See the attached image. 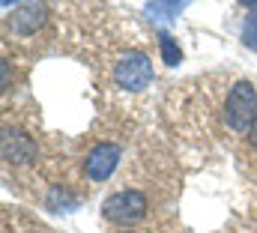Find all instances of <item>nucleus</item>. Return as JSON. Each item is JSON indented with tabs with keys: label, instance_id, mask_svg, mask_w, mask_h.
Wrapping results in <instances>:
<instances>
[{
	"label": "nucleus",
	"instance_id": "nucleus-3",
	"mask_svg": "<svg viewBox=\"0 0 257 233\" xmlns=\"http://www.w3.org/2000/svg\"><path fill=\"white\" fill-rule=\"evenodd\" d=\"M114 81L123 90H132V93L150 87V81H153V63H150V57L141 54V51H132L126 57H120L117 66H114Z\"/></svg>",
	"mask_w": 257,
	"mask_h": 233
},
{
	"label": "nucleus",
	"instance_id": "nucleus-11",
	"mask_svg": "<svg viewBox=\"0 0 257 233\" xmlns=\"http://www.w3.org/2000/svg\"><path fill=\"white\" fill-rule=\"evenodd\" d=\"M12 3H18V0H3V6H12Z\"/></svg>",
	"mask_w": 257,
	"mask_h": 233
},
{
	"label": "nucleus",
	"instance_id": "nucleus-7",
	"mask_svg": "<svg viewBox=\"0 0 257 233\" xmlns=\"http://www.w3.org/2000/svg\"><path fill=\"white\" fill-rule=\"evenodd\" d=\"M192 0H150V6H147V12L156 18H174V15H180V9H186Z\"/></svg>",
	"mask_w": 257,
	"mask_h": 233
},
{
	"label": "nucleus",
	"instance_id": "nucleus-10",
	"mask_svg": "<svg viewBox=\"0 0 257 233\" xmlns=\"http://www.w3.org/2000/svg\"><path fill=\"white\" fill-rule=\"evenodd\" d=\"M248 141H251V147L257 150V120L251 123V129H248Z\"/></svg>",
	"mask_w": 257,
	"mask_h": 233
},
{
	"label": "nucleus",
	"instance_id": "nucleus-2",
	"mask_svg": "<svg viewBox=\"0 0 257 233\" xmlns=\"http://www.w3.org/2000/svg\"><path fill=\"white\" fill-rule=\"evenodd\" d=\"M102 215L114 224H135L147 215V197L135 188H126V191H117L111 194L105 203H102Z\"/></svg>",
	"mask_w": 257,
	"mask_h": 233
},
{
	"label": "nucleus",
	"instance_id": "nucleus-8",
	"mask_svg": "<svg viewBox=\"0 0 257 233\" xmlns=\"http://www.w3.org/2000/svg\"><path fill=\"white\" fill-rule=\"evenodd\" d=\"M159 45H162V60H165L168 66H177V63L183 60V51H180V45L174 42L171 33H162V36H159Z\"/></svg>",
	"mask_w": 257,
	"mask_h": 233
},
{
	"label": "nucleus",
	"instance_id": "nucleus-9",
	"mask_svg": "<svg viewBox=\"0 0 257 233\" xmlns=\"http://www.w3.org/2000/svg\"><path fill=\"white\" fill-rule=\"evenodd\" d=\"M242 42H245L251 51H257V9L245 18V24H242Z\"/></svg>",
	"mask_w": 257,
	"mask_h": 233
},
{
	"label": "nucleus",
	"instance_id": "nucleus-1",
	"mask_svg": "<svg viewBox=\"0 0 257 233\" xmlns=\"http://www.w3.org/2000/svg\"><path fill=\"white\" fill-rule=\"evenodd\" d=\"M224 120L233 132H248L251 129V123L257 120V93L248 81L233 84V90L227 93Z\"/></svg>",
	"mask_w": 257,
	"mask_h": 233
},
{
	"label": "nucleus",
	"instance_id": "nucleus-6",
	"mask_svg": "<svg viewBox=\"0 0 257 233\" xmlns=\"http://www.w3.org/2000/svg\"><path fill=\"white\" fill-rule=\"evenodd\" d=\"M42 18H45V6L33 0V3H27V6H21L18 12H12V21H9V24H12L15 33H24V36H27V33H33V30L42 24Z\"/></svg>",
	"mask_w": 257,
	"mask_h": 233
},
{
	"label": "nucleus",
	"instance_id": "nucleus-5",
	"mask_svg": "<svg viewBox=\"0 0 257 233\" xmlns=\"http://www.w3.org/2000/svg\"><path fill=\"white\" fill-rule=\"evenodd\" d=\"M3 159H9V162H33L36 159V144L21 132L6 129L3 132Z\"/></svg>",
	"mask_w": 257,
	"mask_h": 233
},
{
	"label": "nucleus",
	"instance_id": "nucleus-4",
	"mask_svg": "<svg viewBox=\"0 0 257 233\" xmlns=\"http://www.w3.org/2000/svg\"><path fill=\"white\" fill-rule=\"evenodd\" d=\"M117 162H120V147H117V144H99V147L90 150L84 168H87V176H90L93 182H105L108 176L114 174Z\"/></svg>",
	"mask_w": 257,
	"mask_h": 233
}]
</instances>
